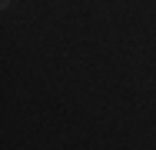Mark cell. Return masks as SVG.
Segmentation results:
<instances>
[{"label": "cell", "instance_id": "1", "mask_svg": "<svg viewBox=\"0 0 156 150\" xmlns=\"http://www.w3.org/2000/svg\"><path fill=\"white\" fill-rule=\"evenodd\" d=\"M0 7H3V10H7V7H10V0H0Z\"/></svg>", "mask_w": 156, "mask_h": 150}]
</instances>
